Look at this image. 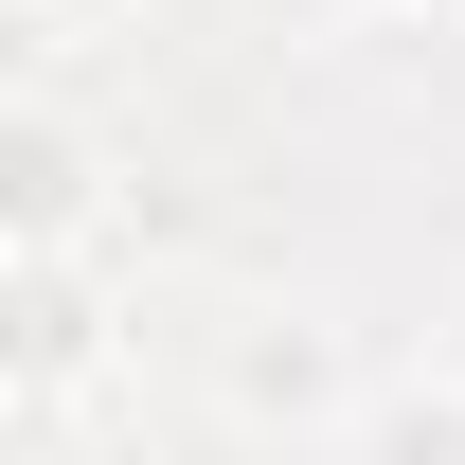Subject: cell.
<instances>
[{"mask_svg": "<svg viewBox=\"0 0 465 465\" xmlns=\"http://www.w3.org/2000/svg\"><path fill=\"white\" fill-rule=\"evenodd\" d=\"M108 232V143L72 108H0V251H90Z\"/></svg>", "mask_w": 465, "mask_h": 465, "instance_id": "7a4b0ae2", "label": "cell"}, {"mask_svg": "<svg viewBox=\"0 0 465 465\" xmlns=\"http://www.w3.org/2000/svg\"><path fill=\"white\" fill-rule=\"evenodd\" d=\"M232 411H341L322 341H251V358H232Z\"/></svg>", "mask_w": 465, "mask_h": 465, "instance_id": "3957f363", "label": "cell"}, {"mask_svg": "<svg viewBox=\"0 0 465 465\" xmlns=\"http://www.w3.org/2000/svg\"><path fill=\"white\" fill-rule=\"evenodd\" d=\"M108 269L90 251H0V411H54V394H90L108 376Z\"/></svg>", "mask_w": 465, "mask_h": 465, "instance_id": "6da1fadb", "label": "cell"}, {"mask_svg": "<svg viewBox=\"0 0 465 465\" xmlns=\"http://www.w3.org/2000/svg\"><path fill=\"white\" fill-rule=\"evenodd\" d=\"M358 18H430V0H358Z\"/></svg>", "mask_w": 465, "mask_h": 465, "instance_id": "8992f818", "label": "cell"}, {"mask_svg": "<svg viewBox=\"0 0 465 465\" xmlns=\"http://www.w3.org/2000/svg\"><path fill=\"white\" fill-rule=\"evenodd\" d=\"M448 394H465V304H448Z\"/></svg>", "mask_w": 465, "mask_h": 465, "instance_id": "5b68a950", "label": "cell"}, {"mask_svg": "<svg viewBox=\"0 0 465 465\" xmlns=\"http://www.w3.org/2000/svg\"><path fill=\"white\" fill-rule=\"evenodd\" d=\"M36 18H125V0H36Z\"/></svg>", "mask_w": 465, "mask_h": 465, "instance_id": "277c9868", "label": "cell"}]
</instances>
